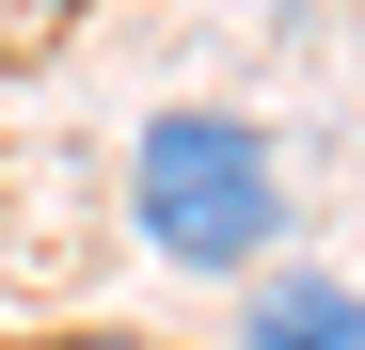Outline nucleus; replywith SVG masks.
<instances>
[{
  "label": "nucleus",
  "mask_w": 365,
  "mask_h": 350,
  "mask_svg": "<svg viewBox=\"0 0 365 350\" xmlns=\"http://www.w3.org/2000/svg\"><path fill=\"white\" fill-rule=\"evenodd\" d=\"M128 239L175 255V271H270L286 239V144L255 128V111H222V96H175L128 128Z\"/></svg>",
  "instance_id": "nucleus-1"
},
{
  "label": "nucleus",
  "mask_w": 365,
  "mask_h": 350,
  "mask_svg": "<svg viewBox=\"0 0 365 350\" xmlns=\"http://www.w3.org/2000/svg\"><path fill=\"white\" fill-rule=\"evenodd\" d=\"M238 350H365V271H255Z\"/></svg>",
  "instance_id": "nucleus-2"
},
{
  "label": "nucleus",
  "mask_w": 365,
  "mask_h": 350,
  "mask_svg": "<svg viewBox=\"0 0 365 350\" xmlns=\"http://www.w3.org/2000/svg\"><path fill=\"white\" fill-rule=\"evenodd\" d=\"M16 350H175V334H128V319H64V334H16Z\"/></svg>",
  "instance_id": "nucleus-3"
}]
</instances>
